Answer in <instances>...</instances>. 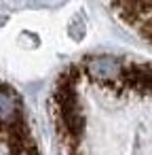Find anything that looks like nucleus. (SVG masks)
<instances>
[{"label": "nucleus", "mask_w": 152, "mask_h": 155, "mask_svg": "<svg viewBox=\"0 0 152 155\" xmlns=\"http://www.w3.org/2000/svg\"><path fill=\"white\" fill-rule=\"evenodd\" d=\"M19 115V100L11 96L5 87L0 89V134L7 132L9 123Z\"/></svg>", "instance_id": "nucleus-2"}, {"label": "nucleus", "mask_w": 152, "mask_h": 155, "mask_svg": "<svg viewBox=\"0 0 152 155\" xmlns=\"http://www.w3.org/2000/svg\"><path fill=\"white\" fill-rule=\"evenodd\" d=\"M87 70H89L95 79H99V81L104 83V81H114V79H118L123 66L118 64V60L101 55V58H93V60L89 62Z\"/></svg>", "instance_id": "nucleus-1"}]
</instances>
